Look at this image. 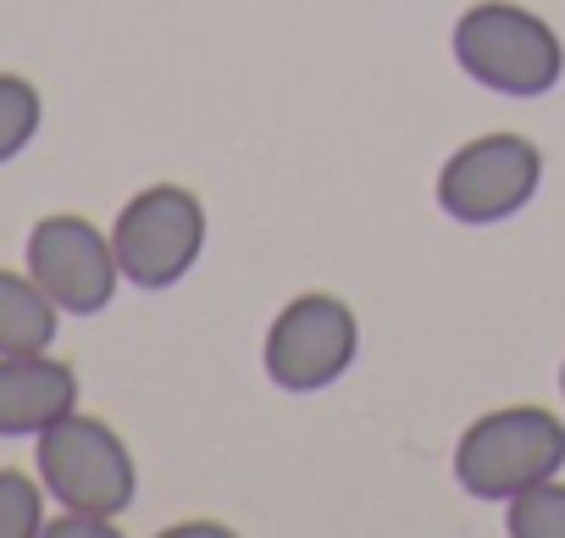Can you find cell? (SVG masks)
<instances>
[{
    "instance_id": "8992f818",
    "label": "cell",
    "mask_w": 565,
    "mask_h": 538,
    "mask_svg": "<svg viewBox=\"0 0 565 538\" xmlns=\"http://www.w3.org/2000/svg\"><path fill=\"white\" fill-rule=\"evenodd\" d=\"M543 183V156L526 134H477L438 167V205L466 222L488 228L515 217Z\"/></svg>"
},
{
    "instance_id": "7a4b0ae2",
    "label": "cell",
    "mask_w": 565,
    "mask_h": 538,
    "mask_svg": "<svg viewBox=\"0 0 565 538\" xmlns=\"http://www.w3.org/2000/svg\"><path fill=\"white\" fill-rule=\"evenodd\" d=\"M565 466V422L548 405H504L477 416L455 444V477L471 499L510 505L521 488Z\"/></svg>"
},
{
    "instance_id": "3957f363",
    "label": "cell",
    "mask_w": 565,
    "mask_h": 538,
    "mask_svg": "<svg viewBox=\"0 0 565 538\" xmlns=\"http://www.w3.org/2000/svg\"><path fill=\"white\" fill-rule=\"evenodd\" d=\"M40 483L62 510H89V516H122L139 494V472L128 444L117 439L111 422L67 411L40 433Z\"/></svg>"
},
{
    "instance_id": "ba28073f",
    "label": "cell",
    "mask_w": 565,
    "mask_h": 538,
    "mask_svg": "<svg viewBox=\"0 0 565 538\" xmlns=\"http://www.w3.org/2000/svg\"><path fill=\"white\" fill-rule=\"evenodd\" d=\"M67 411H78V378L67 361H51L45 350L34 356H0V433H45L51 422H62Z\"/></svg>"
},
{
    "instance_id": "4fadbf2b",
    "label": "cell",
    "mask_w": 565,
    "mask_h": 538,
    "mask_svg": "<svg viewBox=\"0 0 565 538\" xmlns=\"http://www.w3.org/2000/svg\"><path fill=\"white\" fill-rule=\"evenodd\" d=\"M559 394H565V361H559Z\"/></svg>"
},
{
    "instance_id": "5b68a950",
    "label": "cell",
    "mask_w": 565,
    "mask_h": 538,
    "mask_svg": "<svg viewBox=\"0 0 565 538\" xmlns=\"http://www.w3.org/2000/svg\"><path fill=\"white\" fill-rule=\"evenodd\" d=\"M361 356V323L355 312L339 300V295H295L266 328V345H260V361H266V378L289 394H317L328 383H339Z\"/></svg>"
},
{
    "instance_id": "8fae6325",
    "label": "cell",
    "mask_w": 565,
    "mask_h": 538,
    "mask_svg": "<svg viewBox=\"0 0 565 538\" xmlns=\"http://www.w3.org/2000/svg\"><path fill=\"white\" fill-rule=\"evenodd\" d=\"M40 117H45L40 89L18 73H0V161H12L40 134Z\"/></svg>"
},
{
    "instance_id": "277c9868",
    "label": "cell",
    "mask_w": 565,
    "mask_h": 538,
    "mask_svg": "<svg viewBox=\"0 0 565 538\" xmlns=\"http://www.w3.org/2000/svg\"><path fill=\"white\" fill-rule=\"evenodd\" d=\"M117 266L134 289H172L205 250V205L183 183L139 189L111 228Z\"/></svg>"
},
{
    "instance_id": "7c38bea8",
    "label": "cell",
    "mask_w": 565,
    "mask_h": 538,
    "mask_svg": "<svg viewBox=\"0 0 565 538\" xmlns=\"http://www.w3.org/2000/svg\"><path fill=\"white\" fill-rule=\"evenodd\" d=\"M45 532V494L29 472H0V538Z\"/></svg>"
},
{
    "instance_id": "9c48e42d",
    "label": "cell",
    "mask_w": 565,
    "mask_h": 538,
    "mask_svg": "<svg viewBox=\"0 0 565 538\" xmlns=\"http://www.w3.org/2000/svg\"><path fill=\"white\" fill-rule=\"evenodd\" d=\"M56 317H62V306H56L29 273H12V266H0V356H34V350H51V339H56Z\"/></svg>"
},
{
    "instance_id": "52a82bcc",
    "label": "cell",
    "mask_w": 565,
    "mask_h": 538,
    "mask_svg": "<svg viewBox=\"0 0 565 538\" xmlns=\"http://www.w3.org/2000/svg\"><path fill=\"white\" fill-rule=\"evenodd\" d=\"M29 278L73 317H95L111 306L122 266L111 250V233H100L89 217H40L29 233Z\"/></svg>"
},
{
    "instance_id": "30bf717a",
    "label": "cell",
    "mask_w": 565,
    "mask_h": 538,
    "mask_svg": "<svg viewBox=\"0 0 565 538\" xmlns=\"http://www.w3.org/2000/svg\"><path fill=\"white\" fill-rule=\"evenodd\" d=\"M504 527H510V538H565V483H559V472L521 488L504 510Z\"/></svg>"
},
{
    "instance_id": "6da1fadb",
    "label": "cell",
    "mask_w": 565,
    "mask_h": 538,
    "mask_svg": "<svg viewBox=\"0 0 565 538\" xmlns=\"http://www.w3.org/2000/svg\"><path fill=\"white\" fill-rule=\"evenodd\" d=\"M455 62L466 67V78L510 101H537L565 78L559 34L515 0H477V7L460 12Z\"/></svg>"
}]
</instances>
